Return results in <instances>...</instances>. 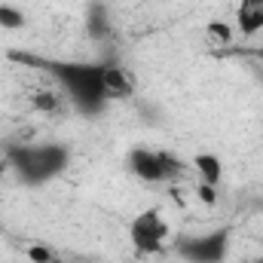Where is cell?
Listing matches in <instances>:
<instances>
[{
	"mask_svg": "<svg viewBox=\"0 0 263 263\" xmlns=\"http://www.w3.org/2000/svg\"><path fill=\"white\" fill-rule=\"evenodd\" d=\"M0 28H3V31H18V28H25V12H22L18 6L0 3Z\"/></svg>",
	"mask_w": 263,
	"mask_h": 263,
	"instance_id": "cell-9",
	"label": "cell"
},
{
	"mask_svg": "<svg viewBox=\"0 0 263 263\" xmlns=\"http://www.w3.org/2000/svg\"><path fill=\"white\" fill-rule=\"evenodd\" d=\"M132 89H135V77H129V70H126V67L104 65V92H107V98H110V101L132 95Z\"/></svg>",
	"mask_w": 263,
	"mask_h": 263,
	"instance_id": "cell-7",
	"label": "cell"
},
{
	"mask_svg": "<svg viewBox=\"0 0 263 263\" xmlns=\"http://www.w3.org/2000/svg\"><path fill=\"white\" fill-rule=\"evenodd\" d=\"M28 257H31V263H55L52 260V251L43 248V245H31L28 248Z\"/></svg>",
	"mask_w": 263,
	"mask_h": 263,
	"instance_id": "cell-10",
	"label": "cell"
},
{
	"mask_svg": "<svg viewBox=\"0 0 263 263\" xmlns=\"http://www.w3.org/2000/svg\"><path fill=\"white\" fill-rule=\"evenodd\" d=\"M236 28L245 37L263 31V0H239L236 3Z\"/></svg>",
	"mask_w": 263,
	"mask_h": 263,
	"instance_id": "cell-6",
	"label": "cell"
},
{
	"mask_svg": "<svg viewBox=\"0 0 263 263\" xmlns=\"http://www.w3.org/2000/svg\"><path fill=\"white\" fill-rule=\"evenodd\" d=\"M230 242H233L230 227H214V230L193 233V236H178L175 251L187 263H223L227 251H230Z\"/></svg>",
	"mask_w": 263,
	"mask_h": 263,
	"instance_id": "cell-5",
	"label": "cell"
},
{
	"mask_svg": "<svg viewBox=\"0 0 263 263\" xmlns=\"http://www.w3.org/2000/svg\"><path fill=\"white\" fill-rule=\"evenodd\" d=\"M208 31H211V34H214L220 43H230V28H227V25H211Z\"/></svg>",
	"mask_w": 263,
	"mask_h": 263,
	"instance_id": "cell-11",
	"label": "cell"
},
{
	"mask_svg": "<svg viewBox=\"0 0 263 263\" xmlns=\"http://www.w3.org/2000/svg\"><path fill=\"white\" fill-rule=\"evenodd\" d=\"M22 62H28L31 67L46 70L59 89L67 95V101L77 104V110L95 117L104 110V104L110 101L104 92V62H55V59H34V55H15Z\"/></svg>",
	"mask_w": 263,
	"mask_h": 263,
	"instance_id": "cell-1",
	"label": "cell"
},
{
	"mask_svg": "<svg viewBox=\"0 0 263 263\" xmlns=\"http://www.w3.org/2000/svg\"><path fill=\"white\" fill-rule=\"evenodd\" d=\"M129 172L144 181V184H168L175 178L184 175V162L175 153L165 150H153V147H135L129 150Z\"/></svg>",
	"mask_w": 263,
	"mask_h": 263,
	"instance_id": "cell-3",
	"label": "cell"
},
{
	"mask_svg": "<svg viewBox=\"0 0 263 263\" xmlns=\"http://www.w3.org/2000/svg\"><path fill=\"white\" fill-rule=\"evenodd\" d=\"M254 55H257V59L263 62V46H260V49H254Z\"/></svg>",
	"mask_w": 263,
	"mask_h": 263,
	"instance_id": "cell-12",
	"label": "cell"
},
{
	"mask_svg": "<svg viewBox=\"0 0 263 263\" xmlns=\"http://www.w3.org/2000/svg\"><path fill=\"white\" fill-rule=\"evenodd\" d=\"M129 242L138 254H162L172 242V223L159 208H144L129 220Z\"/></svg>",
	"mask_w": 263,
	"mask_h": 263,
	"instance_id": "cell-4",
	"label": "cell"
},
{
	"mask_svg": "<svg viewBox=\"0 0 263 263\" xmlns=\"http://www.w3.org/2000/svg\"><path fill=\"white\" fill-rule=\"evenodd\" d=\"M254 263H263V257H260V260H254Z\"/></svg>",
	"mask_w": 263,
	"mask_h": 263,
	"instance_id": "cell-13",
	"label": "cell"
},
{
	"mask_svg": "<svg viewBox=\"0 0 263 263\" xmlns=\"http://www.w3.org/2000/svg\"><path fill=\"white\" fill-rule=\"evenodd\" d=\"M193 168L199 172V181H202V184H211V187L220 184L223 165H220V159H217L214 153H199V156H193Z\"/></svg>",
	"mask_w": 263,
	"mask_h": 263,
	"instance_id": "cell-8",
	"label": "cell"
},
{
	"mask_svg": "<svg viewBox=\"0 0 263 263\" xmlns=\"http://www.w3.org/2000/svg\"><path fill=\"white\" fill-rule=\"evenodd\" d=\"M6 165L15 172V178L22 184L43 187V184L55 181L59 175H65V168L70 165V150H67V144H59V141L12 144L6 150Z\"/></svg>",
	"mask_w": 263,
	"mask_h": 263,
	"instance_id": "cell-2",
	"label": "cell"
}]
</instances>
